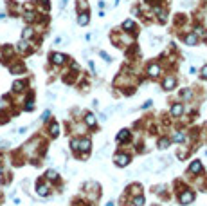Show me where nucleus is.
<instances>
[{"mask_svg":"<svg viewBox=\"0 0 207 206\" xmlns=\"http://www.w3.org/2000/svg\"><path fill=\"white\" fill-rule=\"evenodd\" d=\"M179 199H180V204H191V203L194 201V192H193V190L182 192Z\"/></svg>","mask_w":207,"mask_h":206,"instance_id":"f257e3e1","label":"nucleus"},{"mask_svg":"<svg viewBox=\"0 0 207 206\" xmlns=\"http://www.w3.org/2000/svg\"><path fill=\"white\" fill-rule=\"evenodd\" d=\"M36 193L42 195V197H47V195H49V186H47L45 183H42V181L36 183Z\"/></svg>","mask_w":207,"mask_h":206,"instance_id":"f03ea898","label":"nucleus"},{"mask_svg":"<svg viewBox=\"0 0 207 206\" xmlns=\"http://www.w3.org/2000/svg\"><path fill=\"white\" fill-rule=\"evenodd\" d=\"M65 60L67 58H65V54H61V52H52V54H50V62H52L54 65H61Z\"/></svg>","mask_w":207,"mask_h":206,"instance_id":"7ed1b4c3","label":"nucleus"},{"mask_svg":"<svg viewBox=\"0 0 207 206\" xmlns=\"http://www.w3.org/2000/svg\"><path fill=\"white\" fill-rule=\"evenodd\" d=\"M90 147H92V143H90V139H88V138L78 141V148H81L83 152H88V150H90Z\"/></svg>","mask_w":207,"mask_h":206,"instance_id":"20e7f679","label":"nucleus"},{"mask_svg":"<svg viewBox=\"0 0 207 206\" xmlns=\"http://www.w3.org/2000/svg\"><path fill=\"white\" fill-rule=\"evenodd\" d=\"M182 112H184V107H182V103H175V105L171 107V116H175V118H177V116H180Z\"/></svg>","mask_w":207,"mask_h":206,"instance_id":"39448f33","label":"nucleus"},{"mask_svg":"<svg viewBox=\"0 0 207 206\" xmlns=\"http://www.w3.org/2000/svg\"><path fill=\"white\" fill-rule=\"evenodd\" d=\"M115 163H117V165H119V166H126V165H128L130 163V155H117V157H115Z\"/></svg>","mask_w":207,"mask_h":206,"instance_id":"423d86ee","label":"nucleus"},{"mask_svg":"<svg viewBox=\"0 0 207 206\" xmlns=\"http://www.w3.org/2000/svg\"><path fill=\"white\" fill-rule=\"evenodd\" d=\"M16 51H20V52H27V51H29V44H27V40H20V42L16 44Z\"/></svg>","mask_w":207,"mask_h":206,"instance_id":"0eeeda50","label":"nucleus"},{"mask_svg":"<svg viewBox=\"0 0 207 206\" xmlns=\"http://www.w3.org/2000/svg\"><path fill=\"white\" fill-rule=\"evenodd\" d=\"M175 85H177V80H175L173 76H168V78L164 80V89H168V90H169V89H173Z\"/></svg>","mask_w":207,"mask_h":206,"instance_id":"6e6552de","label":"nucleus"},{"mask_svg":"<svg viewBox=\"0 0 207 206\" xmlns=\"http://www.w3.org/2000/svg\"><path fill=\"white\" fill-rule=\"evenodd\" d=\"M148 73H150V76H158V73H160V65L158 63H153V65H150V69H148Z\"/></svg>","mask_w":207,"mask_h":206,"instance_id":"1a4fd4ad","label":"nucleus"},{"mask_svg":"<svg viewBox=\"0 0 207 206\" xmlns=\"http://www.w3.org/2000/svg\"><path fill=\"white\" fill-rule=\"evenodd\" d=\"M49 134L52 136V138H56L58 134H60V127H58L56 121H54V123H50V127H49Z\"/></svg>","mask_w":207,"mask_h":206,"instance_id":"9d476101","label":"nucleus"},{"mask_svg":"<svg viewBox=\"0 0 207 206\" xmlns=\"http://www.w3.org/2000/svg\"><path fill=\"white\" fill-rule=\"evenodd\" d=\"M128 138H130V132L126 130V128H122L121 132L117 134V141H126Z\"/></svg>","mask_w":207,"mask_h":206,"instance_id":"9b49d317","label":"nucleus"},{"mask_svg":"<svg viewBox=\"0 0 207 206\" xmlns=\"http://www.w3.org/2000/svg\"><path fill=\"white\" fill-rule=\"evenodd\" d=\"M78 24L79 25H86V24H88V13H81V15L78 16Z\"/></svg>","mask_w":207,"mask_h":206,"instance_id":"f8f14e48","label":"nucleus"},{"mask_svg":"<svg viewBox=\"0 0 207 206\" xmlns=\"http://www.w3.org/2000/svg\"><path fill=\"white\" fill-rule=\"evenodd\" d=\"M141 170H144V172H150V170H153V159H150V161H144L142 165H141Z\"/></svg>","mask_w":207,"mask_h":206,"instance_id":"ddd939ff","label":"nucleus"},{"mask_svg":"<svg viewBox=\"0 0 207 206\" xmlns=\"http://www.w3.org/2000/svg\"><path fill=\"white\" fill-rule=\"evenodd\" d=\"M191 96H193V90H191V89H184V90H180V98H182V100H189Z\"/></svg>","mask_w":207,"mask_h":206,"instance_id":"4468645a","label":"nucleus"},{"mask_svg":"<svg viewBox=\"0 0 207 206\" xmlns=\"http://www.w3.org/2000/svg\"><path fill=\"white\" fill-rule=\"evenodd\" d=\"M85 123L88 127H94L96 125V116H94V114H86L85 116Z\"/></svg>","mask_w":207,"mask_h":206,"instance_id":"2eb2a0df","label":"nucleus"},{"mask_svg":"<svg viewBox=\"0 0 207 206\" xmlns=\"http://www.w3.org/2000/svg\"><path fill=\"white\" fill-rule=\"evenodd\" d=\"M33 35H34V31L31 29V27H25L23 33H22V40H27V38H31Z\"/></svg>","mask_w":207,"mask_h":206,"instance_id":"dca6fc26","label":"nucleus"},{"mask_svg":"<svg viewBox=\"0 0 207 206\" xmlns=\"http://www.w3.org/2000/svg\"><path fill=\"white\" fill-rule=\"evenodd\" d=\"M23 87H25V83H23V81H14V83H13V90H14V92H22Z\"/></svg>","mask_w":207,"mask_h":206,"instance_id":"f3484780","label":"nucleus"},{"mask_svg":"<svg viewBox=\"0 0 207 206\" xmlns=\"http://www.w3.org/2000/svg\"><path fill=\"white\" fill-rule=\"evenodd\" d=\"M196 40H198L196 35H187L186 36V44L187 45H196Z\"/></svg>","mask_w":207,"mask_h":206,"instance_id":"a211bd4d","label":"nucleus"},{"mask_svg":"<svg viewBox=\"0 0 207 206\" xmlns=\"http://www.w3.org/2000/svg\"><path fill=\"white\" fill-rule=\"evenodd\" d=\"M169 143H171V141L168 139V138H162V139L158 141V148H162V150H166V148L169 147Z\"/></svg>","mask_w":207,"mask_h":206,"instance_id":"6ab92c4d","label":"nucleus"},{"mask_svg":"<svg viewBox=\"0 0 207 206\" xmlns=\"http://www.w3.org/2000/svg\"><path fill=\"white\" fill-rule=\"evenodd\" d=\"M191 172H194V174H196V172H202V163L200 161H194L193 165H191Z\"/></svg>","mask_w":207,"mask_h":206,"instance_id":"aec40b11","label":"nucleus"},{"mask_svg":"<svg viewBox=\"0 0 207 206\" xmlns=\"http://www.w3.org/2000/svg\"><path fill=\"white\" fill-rule=\"evenodd\" d=\"M45 176H47V179L56 181V179H58V172H56V170H47V174H45Z\"/></svg>","mask_w":207,"mask_h":206,"instance_id":"412c9836","label":"nucleus"},{"mask_svg":"<svg viewBox=\"0 0 207 206\" xmlns=\"http://www.w3.org/2000/svg\"><path fill=\"white\" fill-rule=\"evenodd\" d=\"M133 206H144V197L142 195H137V197L133 199Z\"/></svg>","mask_w":207,"mask_h":206,"instance_id":"4be33fe9","label":"nucleus"},{"mask_svg":"<svg viewBox=\"0 0 207 206\" xmlns=\"http://www.w3.org/2000/svg\"><path fill=\"white\" fill-rule=\"evenodd\" d=\"M9 71H11L13 74H18V73H22V71H23V67H22V65H13Z\"/></svg>","mask_w":207,"mask_h":206,"instance_id":"5701e85b","label":"nucleus"},{"mask_svg":"<svg viewBox=\"0 0 207 206\" xmlns=\"http://www.w3.org/2000/svg\"><path fill=\"white\" fill-rule=\"evenodd\" d=\"M33 109H34V101H33V98H29L27 105H25V111H33Z\"/></svg>","mask_w":207,"mask_h":206,"instance_id":"b1692460","label":"nucleus"},{"mask_svg":"<svg viewBox=\"0 0 207 206\" xmlns=\"http://www.w3.org/2000/svg\"><path fill=\"white\" fill-rule=\"evenodd\" d=\"M175 141H179V143H182V141H186V134H177V136H175Z\"/></svg>","mask_w":207,"mask_h":206,"instance_id":"393cba45","label":"nucleus"},{"mask_svg":"<svg viewBox=\"0 0 207 206\" xmlns=\"http://www.w3.org/2000/svg\"><path fill=\"white\" fill-rule=\"evenodd\" d=\"M106 150H108V147H106V145H105V147H103V148H101V150H99V152L96 154V157H103V155L106 154Z\"/></svg>","mask_w":207,"mask_h":206,"instance_id":"a878e982","label":"nucleus"},{"mask_svg":"<svg viewBox=\"0 0 207 206\" xmlns=\"http://www.w3.org/2000/svg\"><path fill=\"white\" fill-rule=\"evenodd\" d=\"M122 27H124V29H133V22H132V20H126V22L122 24Z\"/></svg>","mask_w":207,"mask_h":206,"instance_id":"bb28decb","label":"nucleus"},{"mask_svg":"<svg viewBox=\"0 0 207 206\" xmlns=\"http://www.w3.org/2000/svg\"><path fill=\"white\" fill-rule=\"evenodd\" d=\"M25 20H27V22H33V20H34V13H25Z\"/></svg>","mask_w":207,"mask_h":206,"instance_id":"cd10ccee","label":"nucleus"},{"mask_svg":"<svg viewBox=\"0 0 207 206\" xmlns=\"http://www.w3.org/2000/svg\"><path fill=\"white\" fill-rule=\"evenodd\" d=\"M99 56H101V58H105V62H110V60H112V58H110V56H108V54H106L105 51H99Z\"/></svg>","mask_w":207,"mask_h":206,"instance_id":"c85d7f7f","label":"nucleus"},{"mask_svg":"<svg viewBox=\"0 0 207 206\" xmlns=\"http://www.w3.org/2000/svg\"><path fill=\"white\" fill-rule=\"evenodd\" d=\"M49 116H50V111H45L42 114V121H47V119H49Z\"/></svg>","mask_w":207,"mask_h":206,"instance_id":"c756f323","label":"nucleus"},{"mask_svg":"<svg viewBox=\"0 0 207 206\" xmlns=\"http://www.w3.org/2000/svg\"><path fill=\"white\" fill-rule=\"evenodd\" d=\"M14 132H16V134H25V132H27V127H20V128H18V130H14Z\"/></svg>","mask_w":207,"mask_h":206,"instance_id":"7c9ffc66","label":"nucleus"},{"mask_svg":"<svg viewBox=\"0 0 207 206\" xmlns=\"http://www.w3.org/2000/svg\"><path fill=\"white\" fill-rule=\"evenodd\" d=\"M67 2H69V0H60V9H65V6H67Z\"/></svg>","mask_w":207,"mask_h":206,"instance_id":"2f4dec72","label":"nucleus"},{"mask_svg":"<svg viewBox=\"0 0 207 206\" xmlns=\"http://www.w3.org/2000/svg\"><path fill=\"white\" fill-rule=\"evenodd\" d=\"M202 78H205V80H207V65L202 69Z\"/></svg>","mask_w":207,"mask_h":206,"instance_id":"473e14b6","label":"nucleus"},{"mask_svg":"<svg viewBox=\"0 0 207 206\" xmlns=\"http://www.w3.org/2000/svg\"><path fill=\"white\" fill-rule=\"evenodd\" d=\"M70 145H72V148L76 150V148H78V141H76V139H72V141H70Z\"/></svg>","mask_w":207,"mask_h":206,"instance_id":"72a5a7b5","label":"nucleus"},{"mask_svg":"<svg viewBox=\"0 0 207 206\" xmlns=\"http://www.w3.org/2000/svg\"><path fill=\"white\" fill-rule=\"evenodd\" d=\"M151 103H153V101H151V100H150V101H146V103H144V105H142V109H148V107H151Z\"/></svg>","mask_w":207,"mask_h":206,"instance_id":"f704fd0d","label":"nucleus"},{"mask_svg":"<svg viewBox=\"0 0 207 206\" xmlns=\"http://www.w3.org/2000/svg\"><path fill=\"white\" fill-rule=\"evenodd\" d=\"M191 4H193V0H186L184 2V6H191Z\"/></svg>","mask_w":207,"mask_h":206,"instance_id":"c9c22d12","label":"nucleus"},{"mask_svg":"<svg viewBox=\"0 0 207 206\" xmlns=\"http://www.w3.org/2000/svg\"><path fill=\"white\" fill-rule=\"evenodd\" d=\"M4 109V100H0V111Z\"/></svg>","mask_w":207,"mask_h":206,"instance_id":"e433bc0d","label":"nucleus"},{"mask_svg":"<svg viewBox=\"0 0 207 206\" xmlns=\"http://www.w3.org/2000/svg\"><path fill=\"white\" fill-rule=\"evenodd\" d=\"M42 4H45V6H49V0H42Z\"/></svg>","mask_w":207,"mask_h":206,"instance_id":"4c0bfd02","label":"nucleus"},{"mask_svg":"<svg viewBox=\"0 0 207 206\" xmlns=\"http://www.w3.org/2000/svg\"><path fill=\"white\" fill-rule=\"evenodd\" d=\"M106 206H114V203H112V201H110V203H106Z\"/></svg>","mask_w":207,"mask_h":206,"instance_id":"58836bf2","label":"nucleus"},{"mask_svg":"<svg viewBox=\"0 0 207 206\" xmlns=\"http://www.w3.org/2000/svg\"><path fill=\"white\" fill-rule=\"evenodd\" d=\"M205 155H207V150H205Z\"/></svg>","mask_w":207,"mask_h":206,"instance_id":"ea45409f","label":"nucleus"}]
</instances>
